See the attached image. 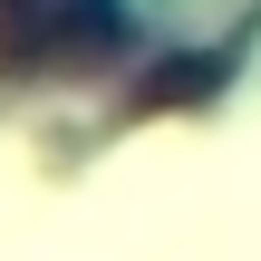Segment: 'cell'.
<instances>
[{
    "instance_id": "1",
    "label": "cell",
    "mask_w": 261,
    "mask_h": 261,
    "mask_svg": "<svg viewBox=\"0 0 261 261\" xmlns=\"http://www.w3.org/2000/svg\"><path fill=\"white\" fill-rule=\"evenodd\" d=\"M126 39L116 0H0V68H97Z\"/></svg>"
}]
</instances>
